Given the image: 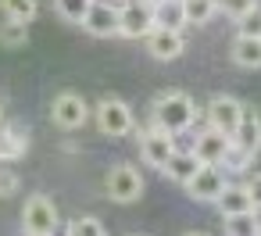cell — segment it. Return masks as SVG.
I'll return each mask as SVG.
<instances>
[{
	"mask_svg": "<svg viewBox=\"0 0 261 236\" xmlns=\"http://www.w3.org/2000/svg\"><path fill=\"white\" fill-rule=\"evenodd\" d=\"M247 190H250V200H254V211H261V172H254L247 179Z\"/></svg>",
	"mask_w": 261,
	"mask_h": 236,
	"instance_id": "29",
	"label": "cell"
},
{
	"mask_svg": "<svg viewBox=\"0 0 261 236\" xmlns=\"http://www.w3.org/2000/svg\"><path fill=\"white\" fill-rule=\"evenodd\" d=\"M186 236H207V232H186Z\"/></svg>",
	"mask_w": 261,
	"mask_h": 236,
	"instance_id": "31",
	"label": "cell"
},
{
	"mask_svg": "<svg viewBox=\"0 0 261 236\" xmlns=\"http://www.w3.org/2000/svg\"><path fill=\"white\" fill-rule=\"evenodd\" d=\"M143 172L136 168V165H129V161H122V165H115L111 172H108V179H104V190H108V197L115 200V204H136L140 197H143Z\"/></svg>",
	"mask_w": 261,
	"mask_h": 236,
	"instance_id": "4",
	"label": "cell"
},
{
	"mask_svg": "<svg viewBox=\"0 0 261 236\" xmlns=\"http://www.w3.org/2000/svg\"><path fill=\"white\" fill-rule=\"evenodd\" d=\"M29 154V129L18 122H8L0 133V165H15Z\"/></svg>",
	"mask_w": 261,
	"mask_h": 236,
	"instance_id": "13",
	"label": "cell"
},
{
	"mask_svg": "<svg viewBox=\"0 0 261 236\" xmlns=\"http://www.w3.org/2000/svg\"><path fill=\"white\" fill-rule=\"evenodd\" d=\"M229 58L240 68H261V36H240L236 33V40L229 47Z\"/></svg>",
	"mask_w": 261,
	"mask_h": 236,
	"instance_id": "17",
	"label": "cell"
},
{
	"mask_svg": "<svg viewBox=\"0 0 261 236\" xmlns=\"http://www.w3.org/2000/svg\"><path fill=\"white\" fill-rule=\"evenodd\" d=\"M236 33H240V36H261V4H254V8L236 22Z\"/></svg>",
	"mask_w": 261,
	"mask_h": 236,
	"instance_id": "26",
	"label": "cell"
},
{
	"mask_svg": "<svg viewBox=\"0 0 261 236\" xmlns=\"http://www.w3.org/2000/svg\"><path fill=\"white\" fill-rule=\"evenodd\" d=\"M197 172H200V158L193 154V147H190V150H175V154L168 158V165H165V175H168L175 186H186Z\"/></svg>",
	"mask_w": 261,
	"mask_h": 236,
	"instance_id": "15",
	"label": "cell"
},
{
	"mask_svg": "<svg viewBox=\"0 0 261 236\" xmlns=\"http://www.w3.org/2000/svg\"><path fill=\"white\" fill-rule=\"evenodd\" d=\"M229 147H232V136L222 129H211V125L204 133H197V140H193V154L200 158V165H222Z\"/></svg>",
	"mask_w": 261,
	"mask_h": 236,
	"instance_id": "11",
	"label": "cell"
},
{
	"mask_svg": "<svg viewBox=\"0 0 261 236\" xmlns=\"http://www.w3.org/2000/svg\"><path fill=\"white\" fill-rule=\"evenodd\" d=\"M215 207L222 211V218H225V215H243V211H254V200H250L247 182H229V186L222 190V197L215 200Z\"/></svg>",
	"mask_w": 261,
	"mask_h": 236,
	"instance_id": "16",
	"label": "cell"
},
{
	"mask_svg": "<svg viewBox=\"0 0 261 236\" xmlns=\"http://www.w3.org/2000/svg\"><path fill=\"white\" fill-rule=\"evenodd\" d=\"M243 108L247 104H240L236 97H229V93H215L211 100H207V108H204V118H207V125L211 129H222V133H236V125H240V118H243Z\"/></svg>",
	"mask_w": 261,
	"mask_h": 236,
	"instance_id": "9",
	"label": "cell"
},
{
	"mask_svg": "<svg viewBox=\"0 0 261 236\" xmlns=\"http://www.w3.org/2000/svg\"><path fill=\"white\" fill-rule=\"evenodd\" d=\"M129 236H143V232H129Z\"/></svg>",
	"mask_w": 261,
	"mask_h": 236,
	"instance_id": "32",
	"label": "cell"
},
{
	"mask_svg": "<svg viewBox=\"0 0 261 236\" xmlns=\"http://www.w3.org/2000/svg\"><path fill=\"white\" fill-rule=\"evenodd\" d=\"M143 47H147V54H150L154 61H175V58H182V50H186V36H182V29L154 25V29L147 33Z\"/></svg>",
	"mask_w": 261,
	"mask_h": 236,
	"instance_id": "10",
	"label": "cell"
},
{
	"mask_svg": "<svg viewBox=\"0 0 261 236\" xmlns=\"http://www.w3.org/2000/svg\"><path fill=\"white\" fill-rule=\"evenodd\" d=\"M143 4H150V8H158V4H161V0H143Z\"/></svg>",
	"mask_w": 261,
	"mask_h": 236,
	"instance_id": "30",
	"label": "cell"
},
{
	"mask_svg": "<svg viewBox=\"0 0 261 236\" xmlns=\"http://www.w3.org/2000/svg\"><path fill=\"white\" fill-rule=\"evenodd\" d=\"M65 236H108V229L100 225V218H93V215H83V218H72V222H68Z\"/></svg>",
	"mask_w": 261,
	"mask_h": 236,
	"instance_id": "24",
	"label": "cell"
},
{
	"mask_svg": "<svg viewBox=\"0 0 261 236\" xmlns=\"http://www.w3.org/2000/svg\"><path fill=\"white\" fill-rule=\"evenodd\" d=\"M54 8H58V15H61L65 22L83 25V18H86L90 8H93V0H54Z\"/></svg>",
	"mask_w": 261,
	"mask_h": 236,
	"instance_id": "22",
	"label": "cell"
},
{
	"mask_svg": "<svg viewBox=\"0 0 261 236\" xmlns=\"http://www.w3.org/2000/svg\"><path fill=\"white\" fill-rule=\"evenodd\" d=\"M93 122L104 136L118 140V136H129L136 129V115L133 108L122 100V97H100V104L93 108Z\"/></svg>",
	"mask_w": 261,
	"mask_h": 236,
	"instance_id": "2",
	"label": "cell"
},
{
	"mask_svg": "<svg viewBox=\"0 0 261 236\" xmlns=\"http://www.w3.org/2000/svg\"><path fill=\"white\" fill-rule=\"evenodd\" d=\"M225 236H261V222L254 211H243V215H225Z\"/></svg>",
	"mask_w": 261,
	"mask_h": 236,
	"instance_id": "20",
	"label": "cell"
},
{
	"mask_svg": "<svg viewBox=\"0 0 261 236\" xmlns=\"http://www.w3.org/2000/svg\"><path fill=\"white\" fill-rule=\"evenodd\" d=\"M172 154H175V136L172 133H165L158 125H150V129L140 133V158H143V165L165 172V165H168Z\"/></svg>",
	"mask_w": 261,
	"mask_h": 236,
	"instance_id": "7",
	"label": "cell"
},
{
	"mask_svg": "<svg viewBox=\"0 0 261 236\" xmlns=\"http://www.w3.org/2000/svg\"><path fill=\"white\" fill-rule=\"evenodd\" d=\"M0 118H4V108H0Z\"/></svg>",
	"mask_w": 261,
	"mask_h": 236,
	"instance_id": "33",
	"label": "cell"
},
{
	"mask_svg": "<svg viewBox=\"0 0 261 236\" xmlns=\"http://www.w3.org/2000/svg\"><path fill=\"white\" fill-rule=\"evenodd\" d=\"M50 122H54L58 129H65V133L83 129V125L90 122V104H86V97L75 93V90L58 93V97L50 100Z\"/></svg>",
	"mask_w": 261,
	"mask_h": 236,
	"instance_id": "5",
	"label": "cell"
},
{
	"mask_svg": "<svg viewBox=\"0 0 261 236\" xmlns=\"http://www.w3.org/2000/svg\"><path fill=\"white\" fill-rule=\"evenodd\" d=\"M257 4V0H218V11L225 15V18H232V22H240L250 8Z\"/></svg>",
	"mask_w": 261,
	"mask_h": 236,
	"instance_id": "27",
	"label": "cell"
},
{
	"mask_svg": "<svg viewBox=\"0 0 261 236\" xmlns=\"http://www.w3.org/2000/svg\"><path fill=\"white\" fill-rule=\"evenodd\" d=\"M0 11H4V18L11 22H33L40 15V0H0Z\"/></svg>",
	"mask_w": 261,
	"mask_h": 236,
	"instance_id": "21",
	"label": "cell"
},
{
	"mask_svg": "<svg viewBox=\"0 0 261 236\" xmlns=\"http://www.w3.org/2000/svg\"><path fill=\"white\" fill-rule=\"evenodd\" d=\"M29 43V25L25 22H0V50H22Z\"/></svg>",
	"mask_w": 261,
	"mask_h": 236,
	"instance_id": "19",
	"label": "cell"
},
{
	"mask_svg": "<svg viewBox=\"0 0 261 236\" xmlns=\"http://www.w3.org/2000/svg\"><path fill=\"white\" fill-rule=\"evenodd\" d=\"M158 25L154 8L143 4V0H125L118 8V36L125 40H147V33Z\"/></svg>",
	"mask_w": 261,
	"mask_h": 236,
	"instance_id": "6",
	"label": "cell"
},
{
	"mask_svg": "<svg viewBox=\"0 0 261 236\" xmlns=\"http://www.w3.org/2000/svg\"><path fill=\"white\" fill-rule=\"evenodd\" d=\"M197 118H200V108H197L193 97L182 93V90H165V93H158L154 104H150V125L165 129V133H172V136L190 133Z\"/></svg>",
	"mask_w": 261,
	"mask_h": 236,
	"instance_id": "1",
	"label": "cell"
},
{
	"mask_svg": "<svg viewBox=\"0 0 261 236\" xmlns=\"http://www.w3.org/2000/svg\"><path fill=\"white\" fill-rule=\"evenodd\" d=\"M154 18H158V25H165V29H186V25H190L186 0H161V4L154 8Z\"/></svg>",
	"mask_w": 261,
	"mask_h": 236,
	"instance_id": "18",
	"label": "cell"
},
{
	"mask_svg": "<svg viewBox=\"0 0 261 236\" xmlns=\"http://www.w3.org/2000/svg\"><path fill=\"white\" fill-rule=\"evenodd\" d=\"M232 143L243 147V150H250V154L261 150V111L243 108V118H240V125H236V133H232Z\"/></svg>",
	"mask_w": 261,
	"mask_h": 236,
	"instance_id": "14",
	"label": "cell"
},
{
	"mask_svg": "<svg viewBox=\"0 0 261 236\" xmlns=\"http://www.w3.org/2000/svg\"><path fill=\"white\" fill-rule=\"evenodd\" d=\"M58 222H61V215H58V204L50 197L33 193L25 200V207H22V229H25V236H54Z\"/></svg>",
	"mask_w": 261,
	"mask_h": 236,
	"instance_id": "3",
	"label": "cell"
},
{
	"mask_svg": "<svg viewBox=\"0 0 261 236\" xmlns=\"http://www.w3.org/2000/svg\"><path fill=\"white\" fill-rule=\"evenodd\" d=\"M225 186H229V172L222 165H200V172L186 182V193L200 204H215Z\"/></svg>",
	"mask_w": 261,
	"mask_h": 236,
	"instance_id": "8",
	"label": "cell"
},
{
	"mask_svg": "<svg viewBox=\"0 0 261 236\" xmlns=\"http://www.w3.org/2000/svg\"><path fill=\"white\" fill-rule=\"evenodd\" d=\"M186 15L190 25H207L218 15V0H186Z\"/></svg>",
	"mask_w": 261,
	"mask_h": 236,
	"instance_id": "23",
	"label": "cell"
},
{
	"mask_svg": "<svg viewBox=\"0 0 261 236\" xmlns=\"http://www.w3.org/2000/svg\"><path fill=\"white\" fill-rule=\"evenodd\" d=\"M250 161H254V154L232 143V147H229V154L222 158V168H225V172H236V175H240V172H247V168H250Z\"/></svg>",
	"mask_w": 261,
	"mask_h": 236,
	"instance_id": "25",
	"label": "cell"
},
{
	"mask_svg": "<svg viewBox=\"0 0 261 236\" xmlns=\"http://www.w3.org/2000/svg\"><path fill=\"white\" fill-rule=\"evenodd\" d=\"M83 29L97 40H108V36H118V8L108 4V0H93L90 15L83 18Z\"/></svg>",
	"mask_w": 261,
	"mask_h": 236,
	"instance_id": "12",
	"label": "cell"
},
{
	"mask_svg": "<svg viewBox=\"0 0 261 236\" xmlns=\"http://www.w3.org/2000/svg\"><path fill=\"white\" fill-rule=\"evenodd\" d=\"M22 190V179L11 165H0V197H15Z\"/></svg>",
	"mask_w": 261,
	"mask_h": 236,
	"instance_id": "28",
	"label": "cell"
}]
</instances>
